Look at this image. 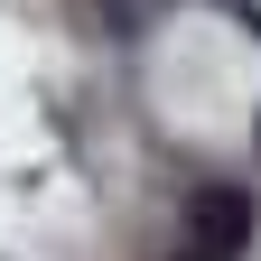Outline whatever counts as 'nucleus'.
Wrapping results in <instances>:
<instances>
[{
  "mask_svg": "<svg viewBox=\"0 0 261 261\" xmlns=\"http://www.w3.org/2000/svg\"><path fill=\"white\" fill-rule=\"evenodd\" d=\"M187 233H196V252H224V261H233L252 243V196L243 187H196L187 196Z\"/></svg>",
  "mask_w": 261,
  "mask_h": 261,
  "instance_id": "nucleus-1",
  "label": "nucleus"
},
{
  "mask_svg": "<svg viewBox=\"0 0 261 261\" xmlns=\"http://www.w3.org/2000/svg\"><path fill=\"white\" fill-rule=\"evenodd\" d=\"M177 261H224V252H177Z\"/></svg>",
  "mask_w": 261,
  "mask_h": 261,
  "instance_id": "nucleus-2",
  "label": "nucleus"
}]
</instances>
